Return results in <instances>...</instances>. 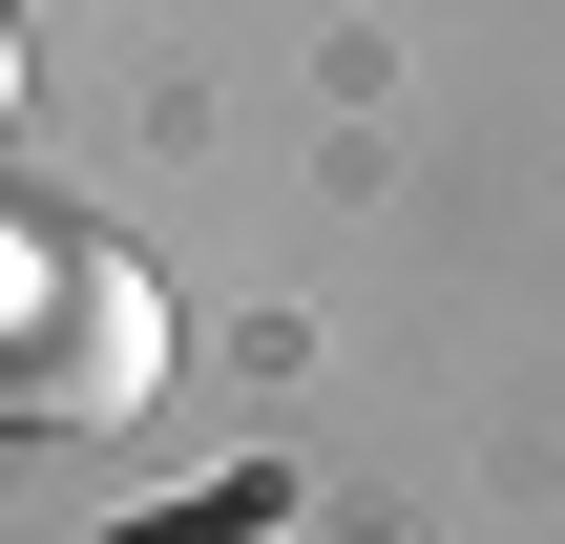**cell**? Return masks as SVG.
Listing matches in <instances>:
<instances>
[{
	"label": "cell",
	"instance_id": "1",
	"mask_svg": "<svg viewBox=\"0 0 565 544\" xmlns=\"http://www.w3.org/2000/svg\"><path fill=\"white\" fill-rule=\"evenodd\" d=\"M147 377H168V294L105 231H21L0 252V419L21 440H126Z\"/></svg>",
	"mask_w": 565,
	"mask_h": 544
},
{
	"label": "cell",
	"instance_id": "2",
	"mask_svg": "<svg viewBox=\"0 0 565 544\" xmlns=\"http://www.w3.org/2000/svg\"><path fill=\"white\" fill-rule=\"evenodd\" d=\"M0 105H21V42H0Z\"/></svg>",
	"mask_w": 565,
	"mask_h": 544
}]
</instances>
